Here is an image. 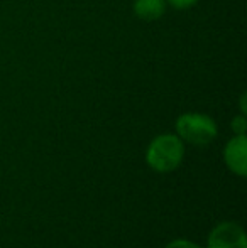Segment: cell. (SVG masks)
I'll return each mask as SVG.
<instances>
[{"label": "cell", "instance_id": "cell-1", "mask_svg": "<svg viewBox=\"0 0 247 248\" xmlns=\"http://www.w3.org/2000/svg\"><path fill=\"white\" fill-rule=\"evenodd\" d=\"M185 155V145L178 135H158L149 144L146 152V162L156 172H171L181 164Z\"/></svg>", "mask_w": 247, "mask_h": 248}, {"label": "cell", "instance_id": "cell-2", "mask_svg": "<svg viewBox=\"0 0 247 248\" xmlns=\"http://www.w3.org/2000/svg\"><path fill=\"white\" fill-rule=\"evenodd\" d=\"M176 132L181 140L203 147L217 137V125L208 115L183 113L176 120Z\"/></svg>", "mask_w": 247, "mask_h": 248}, {"label": "cell", "instance_id": "cell-3", "mask_svg": "<svg viewBox=\"0 0 247 248\" xmlns=\"http://www.w3.org/2000/svg\"><path fill=\"white\" fill-rule=\"evenodd\" d=\"M208 248H247L246 232L234 221H224L212 230Z\"/></svg>", "mask_w": 247, "mask_h": 248}, {"label": "cell", "instance_id": "cell-4", "mask_svg": "<svg viewBox=\"0 0 247 248\" xmlns=\"http://www.w3.org/2000/svg\"><path fill=\"white\" fill-rule=\"evenodd\" d=\"M224 159L227 167L241 177L247 176V139L246 135H235L224 149Z\"/></svg>", "mask_w": 247, "mask_h": 248}, {"label": "cell", "instance_id": "cell-5", "mask_svg": "<svg viewBox=\"0 0 247 248\" xmlns=\"http://www.w3.org/2000/svg\"><path fill=\"white\" fill-rule=\"evenodd\" d=\"M166 10V0H134V14L142 20H158Z\"/></svg>", "mask_w": 247, "mask_h": 248}, {"label": "cell", "instance_id": "cell-6", "mask_svg": "<svg viewBox=\"0 0 247 248\" xmlns=\"http://www.w3.org/2000/svg\"><path fill=\"white\" fill-rule=\"evenodd\" d=\"M246 118L244 117H235L232 120V128L237 135H246Z\"/></svg>", "mask_w": 247, "mask_h": 248}, {"label": "cell", "instance_id": "cell-7", "mask_svg": "<svg viewBox=\"0 0 247 248\" xmlns=\"http://www.w3.org/2000/svg\"><path fill=\"white\" fill-rule=\"evenodd\" d=\"M165 248H201V247L193 242H188V240H173Z\"/></svg>", "mask_w": 247, "mask_h": 248}, {"label": "cell", "instance_id": "cell-8", "mask_svg": "<svg viewBox=\"0 0 247 248\" xmlns=\"http://www.w3.org/2000/svg\"><path fill=\"white\" fill-rule=\"evenodd\" d=\"M168 3L175 9H190V7L197 5L198 0H168Z\"/></svg>", "mask_w": 247, "mask_h": 248}]
</instances>
